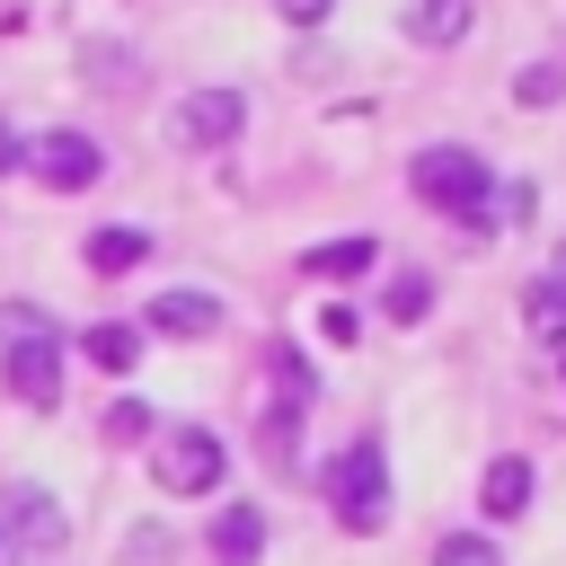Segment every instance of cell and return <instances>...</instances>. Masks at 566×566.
I'll use <instances>...</instances> for the list:
<instances>
[{
  "mask_svg": "<svg viewBox=\"0 0 566 566\" xmlns=\"http://www.w3.org/2000/svg\"><path fill=\"white\" fill-rule=\"evenodd\" d=\"M239 124H248V97L239 88H186L177 115H168L177 150H221V142H239Z\"/></svg>",
  "mask_w": 566,
  "mask_h": 566,
  "instance_id": "obj_5",
  "label": "cell"
},
{
  "mask_svg": "<svg viewBox=\"0 0 566 566\" xmlns=\"http://www.w3.org/2000/svg\"><path fill=\"white\" fill-rule=\"evenodd\" d=\"M150 256V230H97L88 239V274H133Z\"/></svg>",
  "mask_w": 566,
  "mask_h": 566,
  "instance_id": "obj_15",
  "label": "cell"
},
{
  "mask_svg": "<svg viewBox=\"0 0 566 566\" xmlns=\"http://www.w3.org/2000/svg\"><path fill=\"white\" fill-rule=\"evenodd\" d=\"M433 566H504V557H495V539H486V531H451V539L433 548Z\"/></svg>",
  "mask_w": 566,
  "mask_h": 566,
  "instance_id": "obj_20",
  "label": "cell"
},
{
  "mask_svg": "<svg viewBox=\"0 0 566 566\" xmlns=\"http://www.w3.org/2000/svg\"><path fill=\"white\" fill-rule=\"evenodd\" d=\"M292 451H301V416L274 407V416H265V460H292Z\"/></svg>",
  "mask_w": 566,
  "mask_h": 566,
  "instance_id": "obj_22",
  "label": "cell"
},
{
  "mask_svg": "<svg viewBox=\"0 0 566 566\" xmlns=\"http://www.w3.org/2000/svg\"><path fill=\"white\" fill-rule=\"evenodd\" d=\"M212 327H221L212 292H150V310H142V336H212Z\"/></svg>",
  "mask_w": 566,
  "mask_h": 566,
  "instance_id": "obj_8",
  "label": "cell"
},
{
  "mask_svg": "<svg viewBox=\"0 0 566 566\" xmlns=\"http://www.w3.org/2000/svg\"><path fill=\"white\" fill-rule=\"evenodd\" d=\"M522 318H531V336H539V345H566V283H557V274H548V283H531V292H522Z\"/></svg>",
  "mask_w": 566,
  "mask_h": 566,
  "instance_id": "obj_16",
  "label": "cell"
},
{
  "mask_svg": "<svg viewBox=\"0 0 566 566\" xmlns=\"http://www.w3.org/2000/svg\"><path fill=\"white\" fill-rule=\"evenodd\" d=\"M380 310H389V318H398V327H416V318H424V310H433V283H424V274H398V283H389V292H380Z\"/></svg>",
  "mask_w": 566,
  "mask_h": 566,
  "instance_id": "obj_18",
  "label": "cell"
},
{
  "mask_svg": "<svg viewBox=\"0 0 566 566\" xmlns=\"http://www.w3.org/2000/svg\"><path fill=\"white\" fill-rule=\"evenodd\" d=\"M327 495H336V522H345L354 539H371V531L389 522V460H380V442H371V433L336 451V469H327Z\"/></svg>",
  "mask_w": 566,
  "mask_h": 566,
  "instance_id": "obj_1",
  "label": "cell"
},
{
  "mask_svg": "<svg viewBox=\"0 0 566 566\" xmlns=\"http://www.w3.org/2000/svg\"><path fill=\"white\" fill-rule=\"evenodd\" d=\"M274 9H283V27H327L336 0H274Z\"/></svg>",
  "mask_w": 566,
  "mask_h": 566,
  "instance_id": "obj_24",
  "label": "cell"
},
{
  "mask_svg": "<svg viewBox=\"0 0 566 566\" xmlns=\"http://www.w3.org/2000/svg\"><path fill=\"white\" fill-rule=\"evenodd\" d=\"M513 97H522V106H557V97H566V62H522Z\"/></svg>",
  "mask_w": 566,
  "mask_h": 566,
  "instance_id": "obj_17",
  "label": "cell"
},
{
  "mask_svg": "<svg viewBox=\"0 0 566 566\" xmlns=\"http://www.w3.org/2000/svg\"><path fill=\"white\" fill-rule=\"evenodd\" d=\"M80 354H88L97 371H133V363H142V327H133V318H106V327L80 336Z\"/></svg>",
  "mask_w": 566,
  "mask_h": 566,
  "instance_id": "obj_13",
  "label": "cell"
},
{
  "mask_svg": "<svg viewBox=\"0 0 566 566\" xmlns=\"http://www.w3.org/2000/svg\"><path fill=\"white\" fill-rule=\"evenodd\" d=\"M398 27H407L416 44H460V35L478 27V0H407Z\"/></svg>",
  "mask_w": 566,
  "mask_h": 566,
  "instance_id": "obj_10",
  "label": "cell"
},
{
  "mask_svg": "<svg viewBox=\"0 0 566 566\" xmlns=\"http://www.w3.org/2000/svg\"><path fill=\"white\" fill-rule=\"evenodd\" d=\"M265 557V513L256 504H221L212 513V566H256Z\"/></svg>",
  "mask_w": 566,
  "mask_h": 566,
  "instance_id": "obj_9",
  "label": "cell"
},
{
  "mask_svg": "<svg viewBox=\"0 0 566 566\" xmlns=\"http://www.w3.org/2000/svg\"><path fill=\"white\" fill-rule=\"evenodd\" d=\"M318 336H327V345H363V310H354V301H327V310H318Z\"/></svg>",
  "mask_w": 566,
  "mask_h": 566,
  "instance_id": "obj_21",
  "label": "cell"
},
{
  "mask_svg": "<svg viewBox=\"0 0 566 566\" xmlns=\"http://www.w3.org/2000/svg\"><path fill=\"white\" fill-rule=\"evenodd\" d=\"M9 539H18L27 557H53V548L71 539V513L53 504V486H35V478H27V486H9V495H0V548H9Z\"/></svg>",
  "mask_w": 566,
  "mask_h": 566,
  "instance_id": "obj_4",
  "label": "cell"
},
{
  "mask_svg": "<svg viewBox=\"0 0 566 566\" xmlns=\"http://www.w3.org/2000/svg\"><path fill=\"white\" fill-rule=\"evenodd\" d=\"M18 345H62L53 310H35V301H0V354H18Z\"/></svg>",
  "mask_w": 566,
  "mask_h": 566,
  "instance_id": "obj_14",
  "label": "cell"
},
{
  "mask_svg": "<svg viewBox=\"0 0 566 566\" xmlns=\"http://www.w3.org/2000/svg\"><path fill=\"white\" fill-rule=\"evenodd\" d=\"M478 504H486L495 522H513V513L531 504V460H522V451H504V460H486V478H478Z\"/></svg>",
  "mask_w": 566,
  "mask_h": 566,
  "instance_id": "obj_12",
  "label": "cell"
},
{
  "mask_svg": "<svg viewBox=\"0 0 566 566\" xmlns=\"http://www.w3.org/2000/svg\"><path fill=\"white\" fill-rule=\"evenodd\" d=\"M150 469H159V495H212L221 469H230V451H221L212 424H159Z\"/></svg>",
  "mask_w": 566,
  "mask_h": 566,
  "instance_id": "obj_3",
  "label": "cell"
},
{
  "mask_svg": "<svg viewBox=\"0 0 566 566\" xmlns=\"http://www.w3.org/2000/svg\"><path fill=\"white\" fill-rule=\"evenodd\" d=\"M0 380H9L18 407H53V398H62V345H18V354H0Z\"/></svg>",
  "mask_w": 566,
  "mask_h": 566,
  "instance_id": "obj_7",
  "label": "cell"
},
{
  "mask_svg": "<svg viewBox=\"0 0 566 566\" xmlns=\"http://www.w3.org/2000/svg\"><path fill=\"white\" fill-rule=\"evenodd\" d=\"M27 168H35L53 195H80V186H97V168H106V159H97V142H88V133H71V124H62V133H35V142H27Z\"/></svg>",
  "mask_w": 566,
  "mask_h": 566,
  "instance_id": "obj_6",
  "label": "cell"
},
{
  "mask_svg": "<svg viewBox=\"0 0 566 566\" xmlns=\"http://www.w3.org/2000/svg\"><path fill=\"white\" fill-rule=\"evenodd\" d=\"M557 283H566V239H557Z\"/></svg>",
  "mask_w": 566,
  "mask_h": 566,
  "instance_id": "obj_26",
  "label": "cell"
},
{
  "mask_svg": "<svg viewBox=\"0 0 566 566\" xmlns=\"http://www.w3.org/2000/svg\"><path fill=\"white\" fill-rule=\"evenodd\" d=\"M416 195L433 203V212H460V221H478L486 212V195H495V177H486V159L478 150H460V142H433V150H416Z\"/></svg>",
  "mask_w": 566,
  "mask_h": 566,
  "instance_id": "obj_2",
  "label": "cell"
},
{
  "mask_svg": "<svg viewBox=\"0 0 566 566\" xmlns=\"http://www.w3.org/2000/svg\"><path fill=\"white\" fill-rule=\"evenodd\" d=\"M9 168H27V133L0 115V177H9Z\"/></svg>",
  "mask_w": 566,
  "mask_h": 566,
  "instance_id": "obj_25",
  "label": "cell"
},
{
  "mask_svg": "<svg viewBox=\"0 0 566 566\" xmlns=\"http://www.w3.org/2000/svg\"><path fill=\"white\" fill-rule=\"evenodd\" d=\"M150 424H159V416H150V407H142V398H115V407H106V424H97V433H106V442H115V451H124V442H142V433H150Z\"/></svg>",
  "mask_w": 566,
  "mask_h": 566,
  "instance_id": "obj_19",
  "label": "cell"
},
{
  "mask_svg": "<svg viewBox=\"0 0 566 566\" xmlns=\"http://www.w3.org/2000/svg\"><path fill=\"white\" fill-rule=\"evenodd\" d=\"M124 566H168V531H159V522L133 531V539H124Z\"/></svg>",
  "mask_w": 566,
  "mask_h": 566,
  "instance_id": "obj_23",
  "label": "cell"
},
{
  "mask_svg": "<svg viewBox=\"0 0 566 566\" xmlns=\"http://www.w3.org/2000/svg\"><path fill=\"white\" fill-rule=\"evenodd\" d=\"M371 265H380V248H371L363 230H354V239H327V248H310V256H301V274H310V283H354V274H371Z\"/></svg>",
  "mask_w": 566,
  "mask_h": 566,
  "instance_id": "obj_11",
  "label": "cell"
}]
</instances>
